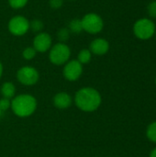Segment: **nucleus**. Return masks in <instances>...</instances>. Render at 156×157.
Returning a JSON list of instances; mask_svg holds the SVG:
<instances>
[{"label": "nucleus", "mask_w": 156, "mask_h": 157, "mask_svg": "<svg viewBox=\"0 0 156 157\" xmlns=\"http://www.w3.org/2000/svg\"><path fill=\"white\" fill-rule=\"evenodd\" d=\"M71 56V50L69 46H67L63 42H59L54 44L50 49L49 59L50 62L55 65H63L65 64Z\"/></svg>", "instance_id": "obj_3"}, {"label": "nucleus", "mask_w": 156, "mask_h": 157, "mask_svg": "<svg viewBox=\"0 0 156 157\" xmlns=\"http://www.w3.org/2000/svg\"><path fill=\"white\" fill-rule=\"evenodd\" d=\"M73 103V99L72 97L65 93V92H60L57 93L54 98H53V104L57 109H68L69 107H71Z\"/></svg>", "instance_id": "obj_11"}, {"label": "nucleus", "mask_w": 156, "mask_h": 157, "mask_svg": "<svg viewBox=\"0 0 156 157\" xmlns=\"http://www.w3.org/2000/svg\"><path fill=\"white\" fill-rule=\"evenodd\" d=\"M81 22L83 30L90 34L99 33L104 27L102 17L96 13H88L85 15L81 19Z\"/></svg>", "instance_id": "obj_4"}, {"label": "nucleus", "mask_w": 156, "mask_h": 157, "mask_svg": "<svg viewBox=\"0 0 156 157\" xmlns=\"http://www.w3.org/2000/svg\"><path fill=\"white\" fill-rule=\"evenodd\" d=\"M17 78L24 86H34L39 81L40 74L32 66H23L17 72Z\"/></svg>", "instance_id": "obj_6"}, {"label": "nucleus", "mask_w": 156, "mask_h": 157, "mask_svg": "<svg viewBox=\"0 0 156 157\" xmlns=\"http://www.w3.org/2000/svg\"><path fill=\"white\" fill-rule=\"evenodd\" d=\"M8 30L15 36H23L29 29V21L23 16H15L7 25Z\"/></svg>", "instance_id": "obj_7"}, {"label": "nucleus", "mask_w": 156, "mask_h": 157, "mask_svg": "<svg viewBox=\"0 0 156 157\" xmlns=\"http://www.w3.org/2000/svg\"><path fill=\"white\" fill-rule=\"evenodd\" d=\"M52 40L49 33L40 32L33 40V48L37 52H45L51 48Z\"/></svg>", "instance_id": "obj_9"}, {"label": "nucleus", "mask_w": 156, "mask_h": 157, "mask_svg": "<svg viewBox=\"0 0 156 157\" xmlns=\"http://www.w3.org/2000/svg\"><path fill=\"white\" fill-rule=\"evenodd\" d=\"M63 76L68 81H76L83 74V64L77 60H72L65 63L63 71Z\"/></svg>", "instance_id": "obj_8"}, {"label": "nucleus", "mask_w": 156, "mask_h": 157, "mask_svg": "<svg viewBox=\"0 0 156 157\" xmlns=\"http://www.w3.org/2000/svg\"><path fill=\"white\" fill-rule=\"evenodd\" d=\"M68 29L70 30V32H73V33H80L83 30L81 19H79V18L72 19L69 23Z\"/></svg>", "instance_id": "obj_14"}, {"label": "nucleus", "mask_w": 156, "mask_h": 157, "mask_svg": "<svg viewBox=\"0 0 156 157\" xmlns=\"http://www.w3.org/2000/svg\"><path fill=\"white\" fill-rule=\"evenodd\" d=\"M63 4V0H50V6L53 9H58L62 7Z\"/></svg>", "instance_id": "obj_22"}, {"label": "nucleus", "mask_w": 156, "mask_h": 157, "mask_svg": "<svg viewBox=\"0 0 156 157\" xmlns=\"http://www.w3.org/2000/svg\"><path fill=\"white\" fill-rule=\"evenodd\" d=\"M29 29L34 32H40L43 29V22L40 19H33L29 22Z\"/></svg>", "instance_id": "obj_16"}, {"label": "nucleus", "mask_w": 156, "mask_h": 157, "mask_svg": "<svg viewBox=\"0 0 156 157\" xmlns=\"http://www.w3.org/2000/svg\"><path fill=\"white\" fill-rule=\"evenodd\" d=\"M91 58H92V53L89 51V49H83L78 53L77 61L81 64H86V63H88L91 61Z\"/></svg>", "instance_id": "obj_13"}, {"label": "nucleus", "mask_w": 156, "mask_h": 157, "mask_svg": "<svg viewBox=\"0 0 156 157\" xmlns=\"http://www.w3.org/2000/svg\"><path fill=\"white\" fill-rule=\"evenodd\" d=\"M70 37V30L68 29V28H63L61 29L58 33H57V38L60 40V42H63L66 41Z\"/></svg>", "instance_id": "obj_17"}, {"label": "nucleus", "mask_w": 156, "mask_h": 157, "mask_svg": "<svg viewBox=\"0 0 156 157\" xmlns=\"http://www.w3.org/2000/svg\"><path fill=\"white\" fill-rule=\"evenodd\" d=\"M10 107H11V101L8 98H3L2 99H0V110H1V112L7 110Z\"/></svg>", "instance_id": "obj_20"}, {"label": "nucleus", "mask_w": 156, "mask_h": 157, "mask_svg": "<svg viewBox=\"0 0 156 157\" xmlns=\"http://www.w3.org/2000/svg\"><path fill=\"white\" fill-rule=\"evenodd\" d=\"M133 31L137 38L141 40H148L154 36L155 32V25L148 18H142L135 22Z\"/></svg>", "instance_id": "obj_5"}, {"label": "nucleus", "mask_w": 156, "mask_h": 157, "mask_svg": "<svg viewBox=\"0 0 156 157\" xmlns=\"http://www.w3.org/2000/svg\"><path fill=\"white\" fill-rule=\"evenodd\" d=\"M150 157H156V148H154V149L151 152Z\"/></svg>", "instance_id": "obj_23"}, {"label": "nucleus", "mask_w": 156, "mask_h": 157, "mask_svg": "<svg viewBox=\"0 0 156 157\" xmlns=\"http://www.w3.org/2000/svg\"><path fill=\"white\" fill-rule=\"evenodd\" d=\"M155 37H156V34H155Z\"/></svg>", "instance_id": "obj_28"}, {"label": "nucleus", "mask_w": 156, "mask_h": 157, "mask_svg": "<svg viewBox=\"0 0 156 157\" xmlns=\"http://www.w3.org/2000/svg\"><path fill=\"white\" fill-rule=\"evenodd\" d=\"M36 50L33 47H27L22 52V56L25 60H32L36 56Z\"/></svg>", "instance_id": "obj_18"}, {"label": "nucleus", "mask_w": 156, "mask_h": 157, "mask_svg": "<svg viewBox=\"0 0 156 157\" xmlns=\"http://www.w3.org/2000/svg\"><path fill=\"white\" fill-rule=\"evenodd\" d=\"M70 1H74V0H70Z\"/></svg>", "instance_id": "obj_26"}, {"label": "nucleus", "mask_w": 156, "mask_h": 157, "mask_svg": "<svg viewBox=\"0 0 156 157\" xmlns=\"http://www.w3.org/2000/svg\"><path fill=\"white\" fill-rule=\"evenodd\" d=\"M155 84H156V79H155Z\"/></svg>", "instance_id": "obj_27"}, {"label": "nucleus", "mask_w": 156, "mask_h": 157, "mask_svg": "<svg viewBox=\"0 0 156 157\" xmlns=\"http://www.w3.org/2000/svg\"><path fill=\"white\" fill-rule=\"evenodd\" d=\"M146 135L150 141L156 144V121L151 123L146 131Z\"/></svg>", "instance_id": "obj_15"}, {"label": "nucleus", "mask_w": 156, "mask_h": 157, "mask_svg": "<svg viewBox=\"0 0 156 157\" xmlns=\"http://www.w3.org/2000/svg\"><path fill=\"white\" fill-rule=\"evenodd\" d=\"M29 0H8L9 6L14 9H20L28 4Z\"/></svg>", "instance_id": "obj_19"}, {"label": "nucleus", "mask_w": 156, "mask_h": 157, "mask_svg": "<svg viewBox=\"0 0 156 157\" xmlns=\"http://www.w3.org/2000/svg\"><path fill=\"white\" fill-rule=\"evenodd\" d=\"M2 75H3V64L0 62V77L2 76Z\"/></svg>", "instance_id": "obj_24"}, {"label": "nucleus", "mask_w": 156, "mask_h": 157, "mask_svg": "<svg viewBox=\"0 0 156 157\" xmlns=\"http://www.w3.org/2000/svg\"><path fill=\"white\" fill-rule=\"evenodd\" d=\"M101 95L93 87H83L79 89L74 97L76 107L85 112L97 110L101 105Z\"/></svg>", "instance_id": "obj_1"}, {"label": "nucleus", "mask_w": 156, "mask_h": 157, "mask_svg": "<svg viewBox=\"0 0 156 157\" xmlns=\"http://www.w3.org/2000/svg\"><path fill=\"white\" fill-rule=\"evenodd\" d=\"M1 93L6 98H13L16 93V87L12 82H5L1 86Z\"/></svg>", "instance_id": "obj_12"}, {"label": "nucleus", "mask_w": 156, "mask_h": 157, "mask_svg": "<svg viewBox=\"0 0 156 157\" xmlns=\"http://www.w3.org/2000/svg\"><path fill=\"white\" fill-rule=\"evenodd\" d=\"M109 50V43L107 40L105 39H95L92 40L90 43L89 51L91 53L96 54V55H104L106 54Z\"/></svg>", "instance_id": "obj_10"}, {"label": "nucleus", "mask_w": 156, "mask_h": 157, "mask_svg": "<svg viewBox=\"0 0 156 157\" xmlns=\"http://www.w3.org/2000/svg\"><path fill=\"white\" fill-rule=\"evenodd\" d=\"M12 111L20 118H26L32 115L37 109L36 98L29 94H22L15 97L11 101Z\"/></svg>", "instance_id": "obj_2"}, {"label": "nucleus", "mask_w": 156, "mask_h": 157, "mask_svg": "<svg viewBox=\"0 0 156 157\" xmlns=\"http://www.w3.org/2000/svg\"><path fill=\"white\" fill-rule=\"evenodd\" d=\"M148 14L152 17H156V1L149 4V6H148Z\"/></svg>", "instance_id": "obj_21"}, {"label": "nucleus", "mask_w": 156, "mask_h": 157, "mask_svg": "<svg viewBox=\"0 0 156 157\" xmlns=\"http://www.w3.org/2000/svg\"><path fill=\"white\" fill-rule=\"evenodd\" d=\"M0 115H1V110H0Z\"/></svg>", "instance_id": "obj_25"}]
</instances>
